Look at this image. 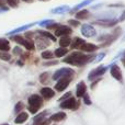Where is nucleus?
I'll list each match as a JSON object with an SVG mask.
<instances>
[{
	"label": "nucleus",
	"instance_id": "obj_40",
	"mask_svg": "<svg viewBox=\"0 0 125 125\" xmlns=\"http://www.w3.org/2000/svg\"><path fill=\"white\" fill-rule=\"evenodd\" d=\"M121 62H122V64L124 65V67H125V51H123V53H122V56H121Z\"/></svg>",
	"mask_w": 125,
	"mask_h": 125
},
{
	"label": "nucleus",
	"instance_id": "obj_19",
	"mask_svg": "<svg viewBox=\"0 0 125 125\" xmlns=\"http://www.w3.org/2000/svg\"><path fill=\"white\" fill-rule=\"evenodd\" d=\"M33 25H35V23L25 24V25L19 26V28L14 29V30H12V31H10V32H9V33H7V34H8V35H11V36H13V35H14V34H18V33H20V32H23V31H26V30H28V29L32 28Z\"/></svg>",
	"mask_w": 125,
	"mask_h": 125
},
{
	"label": "nucleus",
	"instance_id": "obj_5",
	"mask_svg": "<svg viewBox=\"0 0 125 125\" xmlns=\"http://www.w3.org/2000/svg\"><path fill=\"white\" fill-rule=\"evenodd\" d=\"M80 32H81L82 36L87 37V39H90V37H95L97 36V30L92 24H82L81 29H80Z\"/></svg>",
	"mask_w": 125,
	"mask_h": 125
},
{
	"label": "nucleus",
	"instance_id": "obj_16",
	"mask_svg": "<svg viewBox=\"0 0 125 125\" xmlns=\"http://www.w3.org/2000/svg\"><path fill=\"white\" fill-rule=\"evenodd\" d=\"M87 93V86L83 81H80L76 87V95L77 98H82Z\"/></svg>",
	"mask_w": 125,
	"mask_h": 125
},
{
	"label": "nucleus",
	"instance_id": "obj_37",
	"mask_svg": "<svg viewBox=\"0 0 125 125\" xmlns=\"http://www.w3.org/2000/svg\"><path fill=\"white\" fill-rule=\"evenodd\" d=\"M71 97V92H67L66 94H64L62 97L59 99V101H64V100H66V99H68V98H70Z\"/></svg>",
	"mask_w": 125,
	"mask_h": 125
},
{
	"label": "nucleus",
	"instance_id": "obj_30",
	"mask_svg": "<svg viewBox=\"0 0 125 125\" xmlns=\"http://www.w3.org/2000/svg\"><path fill=\"white\" fill-rule=\"evenodd\" d=\"M48 78H50V73H43L40 76V81H41L42 83H47Z\"/></svg>",
	"mask_w": 125,
	"mask_h": 125
},
{
	"label": "nucleus",
	"instance_id": "obj_10",
	"mask_svg": "<svg viewBox=\"0 0 125 125\" xmlns=\"http://www.w3.org/2000/svg\"><path fill=\"white\" fill-rule=\"evenodd\" d=\"M109 69H110V73L115 80L120 82H123V75H122V70L116 64H111L109 65Z\"/></svg>",
	"mask_w": 125,
	"mask_h": 125
},
{
	"label": "nucleus",
	"instance_id": "obj_35",
	"mask_svg": "<svg viewBox=\"0 0 125 125\" xmlns=\"http://www.w3.org/2000/svg\"><path fill=\"white\" fill-rule=\"evenodd\" d=\"M0 58H1L2 61H9V59H10V55L7 52H4L3 54H0Z\"/></svg>",
	"mask_w": 125,
	"mask_h": 125
},
{
	"label": "nucleus",
	"instance_id": "obj_12",
	"mask_svg": "<svg viewBox=\"0 0 125 125\" xmlns=\"http://www.w3.org/2000/svg\"><path fill=\"white\" fill-rule=\"evenodd\" d=\"M99 48H100L99 45H95V44H93V43H88V42H86V43L80 47V51H81L82 53H86V54H93V53H94L95 51H98Z\"/></svg>",
	"mask_w": 125,
	"mask_h": 125
},
{
	"label": "nucleus",
	"instance_id": "obj_3",
	"mask_svg": "<svg viewBox=\"0 0 125 125\" xmlns=\"http://www.w3.org/2000/svg\"><path fill=\"white\" fill-rule=\"evenodd\" d=\"M108 69H109V66H103V65H100L99 67L92 69V70L89 73L88 80L93 81V80H95V79H99L100 77H102V76L106 73V70H108Z\"/></svg>",
	"mask_w": 125,
	"mask_h": 125
},
{
	"label": "nucleus",
	"instance_id": "obj_46",
	"mask_svg": "<svg viewBox=\"0 0 125 125\" xmlns=\"http://www.w3.org/2000/svg\"><path fill=\"white\" fill-rule=\"evenodd\" d=\"M2 125H8V124H2Z\"/></svg>",
	"mask_w": 125,
	"mask_h": 125
},
{
	"label": "nucleus",
	"instance_id": "obj_42",
	"mask_svg": "<svg viewBox=\"0 0 125 125\" xmlns=\"http://www.w3.org/2000/svg\"><path fill=\"white\" fill-rule=\"evenodd\" d=\"M4 11H8V8H3V9H0V13L4 12Z\"/></svg>",
	"mask_w": 125,
	"mask_h": 125
},
{
	"label": "nucleus",
	"instance_id": "obj_31",
	"mask_svg": "<svg viewBox=\"0 0 125 125\" xmlns=\"http://www.w3.org/2000/svg\"><path fill=\"white\" fill-rule=\"evenodd\" d=\"M24 109V104H23V102H21V101H19L17 104H15V106H14V112L15 113H21V111Z\"/></svg>",
	"mask_w": 125,
	"mask_h": 125
},
{
	"label": "nucleus",
	"instance_id": "obj_41",
	"mask_svg": "<svg viewBox=\"0 0 125 125\" xmlns=\"http://www.w3.org/2000/svg\"><path fill=\"white\" fill-rule=\"evenodd\" d=\"M102 6H103V4H102V3H99V4H95V6H92V8H91V9H93V10H95V9H99V8H100V7H102Z\"/></svg>",
	"mask_w": 125,
	"mask_h": 125
},
{
	"label": "nucleus",
	"instance_id": "obj_4",
	"mask_svg": "<svg viewBox=\"0 0 125 125\" xmlns=\"http://www.w3.org/2000/svg\"><path fill=\"white\" fill-rule=\"evenodd\" d=\"M117 23H119L117 18H101V19L92 22V24H98L103 28H113V26L117 25Z\"/></svg>",
	"mask_w": 125,
	"mask_h": 125
},
{
	"label": "nucleus",
	"instance_id": "obj_13",
	"mask_svg": "<svg viewBox=\"0 0 125 125\" xmlns=\"http://www.w3.org/2000/svg\"><path fill=\"white\" fill-rule=\"evenodd\" d=\"M94 1H95V0H82L81 2H79V3L76 4L73 8H71L69 12H70V13H76L77 11L81 10V9H84L86 7H88L89 4H91L92 2H94Z\"/></svg>",
	"mask_w": 125,
	"mask_h": 125
},
{
	"label": "nucleus",
	"instance_id": "obj_44",
	"mask_svg": "<svg viewBox=\"0 0 125 125\" xmlns=\"http://www.w3.org/2000/svg\"><path fill=\"white\" fill-rule=\"evenodd\" d=\"M22 1H25V2H30L31 0H22Z\"/></svg>",
	"mask_w": 125,
	"mask_h": 125
},
{
	"label": "nucleus",
	"instance_id": "obj_23",
	"mask_svg": "<svg viewBox=\"0 0 125 125\" xmlns=\"http://www.w3.org/2000/svg\"><path fill=\"white\" fill-rule=\"evenodd\" d=\"M71 41H73V40H71L70 36H62L59 39V45H61V47L67 48L68 46H70Z\"/></svg>",
	"mask_w": 125,
	"mask_h": 125
},
{
	"label": "nucleus",
	"instance_id": "obj_27",
	"mask_svg": "<svg viewBox=\"0 0 125 125\" xmlns=\"http://www.w3.org/2000/svg\"><path fill=\"white\" fill-rule=\"evenodd\" d=\"M67 53H68V50H67V48L58 47V48H56V50L54 51V56H56V57H58V58H61V57L66 56Z\"/></svg>",
	"mask_w": 125,
	"mask_h": 125
},
{
	"label": "nucleus",
	"instance_id": "obj_11",
	"mask_svg": "<svg viewBox=\"0 0 125 125\" xmlns=\"http://www.w3.org/2000/svg\"><path fill=\"white\" fill-rule=\"evenodd\" d=\"M70 34H73V29L68 25H61L55 30L54 35L55 36H58V37H62V36H70Z\"/></svg>",
	"mask_w": 125,
	"mask_h": 125
},
{
	"label": "nucleus",
	"instance_id": "obj_29",
	"mask_svg": "<svg viewBox=\"0 0 125 125\" xmlns=\"http://www.w3.org/2000/svg\"><path fill=\"white\" fill-rule=\"evenodd\" d=\"M41 56L43 59H52L54 57V53H52L51 51H44V52H42Z\"/></svg>",
	"mask_w": 125,
	"mask_h": 125
},
{
	"label": "nucleus",
	"instance_id": "obj_45",
	"mask_svg": "<svg viewBox=\"0 0 125 125\" xmlns=\"http://www.w3.org/2000/svg\"><path fill=\"white\" fill-rule=\"evenodd\" d=\"M41 1H48V0H41Z\"/></svg>",
	"mask_w": 125,
	"mask_h": 125
},
{
	"label": "nucleus",
	"instance_id": "obj_2",
	"mask_svg": "<svg viewBox=\"0 0 125 125\" xmlns=\"http://www.w3.org/2000/svg\"><path fill=\"white\" fill-rule=\"evenodd\" d=\"M43 105V98L39 94H32L29 98V111L33 114L39 112Z\"/></svg>",
	"mask_w": 125,
	"mask_h": 125
},
{
	"label": "nucleus",
	"instance_id": "obj_28",
	"mask_svg": "<svg viewBox=\"0 0 125 125\" xmlns=\"http://www.w3.org/2000/svg\"><path fill=\"white\" fill-rule=\"evenodd\" d=\"M55 21L52 19H48V20H43V21L39 22V25L42 26V28H48L50 25H52V24H54Z\"/></svg>",
	"mask_w": 125,
	"mask_h": 125
},
{
	"label": "nucleus",
	"instance_id": "obj_33",
	"mask_svg": "<svg viewBox=\"0 0 125 125\" xmlns=\"http://www.w3.org/2000/svg\"><path fill=\"white\" fill-rule=\"evenodd\" d=\"M105 57V53H100V54H98V55H95V58H94V62H101L102 59Z\"/></svg>",
	"mask_w": 125,
	"mask_h": 125
},
{
	"label": "nucleus",
	"instance_id": "obj_26",
	"mask_svg": "<svg viewBox=\"0 0 125 125\" xmlns=\"http://www.w3.org/2000/svg\"><path fill=\"white\" fill-rule=\"evenodd\" d=\"M47 115V112L46 111H44V112H42V113H40L39 115H36V116L34 117V121H33V124L34 125H40L42 123V122L45 120V116Z\"/></svg>",
	"mask_w": 125,
	"mask_h": 125
},
{
	"label": "nucleus",
	"instance_id": "obj_25",
	"mask_svg": "<svg viewBox=\"0 0 125 125\" xmlns=\"http://www.w3.org/2000/svg\"><path fill=\"white\" fill-rule=\"evenodd\" d=\"M9 50H10V43H9V41L6 39H0V51L8 53Z\"/></svg>",
	"mask_w": 125,
	"mask_h": 125
},
{
	"label": "nucleus",
	"instance_id": "obj_6",
	"mask_svg": "<svg viewBox=\"0 0 125 125\" xmlns=\"http://www.w3.org/2000/svg\"><path fill=\"white\" fill-rule=\"evenodd\" d=\"M73 75H75V70H73V69L69 68V67H65V68H61V69H58V70L55 71V73H53L52 79L53 80H59L61 78L67 77V76H71V77H73Z\"/></svg>",
	"mask_w": 125,
	"mask_h": 125
},
{
	"label": "nucleus",
	"instance_id": "obj_8",
	"mask_svg": "<svg viewBox=\"0 0 125 125\" xmlns=\"http://www.w3.org/2000/svg\"><path fill=\"white\" fill-rule=\"evenodd\" d=\"M12 39L14 40V41L17 42L18 44H20V45L24 46V47H25L28 51H34V50H35L34 43H33L31 40H28V39H25V37H23V36H20V35L13 36Z\"/></svg>",
	"mask_w": 125,
	"mask_h": 125
},
{
	"label": "nucleus",
	"instance_id": "obj_14",
	"mask_svg": "<svg viewBox=\"0 0 125 125\" xmlns=\"http://www.w3.org/2000/svg\"><path fill=\"white\" fill-rule=\"evenodd\" d=\"M40 93H41V97L45 100H50L52 99L55 95V91L53 90L52 88H48V87H44L40 90Z\"/></svg>",
	"mask_w": 125,
	"mask_h": 125
},
{
	"label": "nucleus",
	"instance_id": "obj_15",
	"mask_svg": "<svg viewBox=\"0 0 125 125\" xmlns=\"http://www.w3.org/2000/svg\"><path fill=\"white\" fill-rule=\"evenodd\" d=\"M70 9L71 8L68 4H62V6H59V7H56V8L52 9L51 13H53V14H65V13L69 12Z\"/></svg>",
	"mask_w": 125,
	"mask_h": 125
},
{
	"label": "nucleus",
	"instance_id": "obj_34",
	"mask_svg": "<svg viewBox=\"0 0 125 125\" xmlns=\"http://www.w3.org/2000/svg\"><path fill=\"white\" fill-rule=\"evenodd\" d=\"M82 100H83V103L87 104V105H90L91 104V100H90V97H89L88 93H86V94L82 97Z\"/></svg>",
	"mask_w": 125,
	"mask_h": 125
},
{
	"label": "nucleus",
	"instance_id": "obj_36",
	"mask_svg": "<svg viewBox=\"0 0 125 125\" xmlns=\"http://www.w3.org/2000/svg\"><path fill=\"white\" fill-rule=\"evenodd\" d=\"M117 21H119V23H120V22H123V21H125V10L122 11L121 15H120V17L117 18Z\"/></svg>",
	"mask_w": 125,
	"mask_h": 125
},
{
	"label": "nucleus",
	"instance_id": "obj_1",
	"mask_svg": "<svg viewBox=\"0 0 125 125\" xmlns=\"http://www.w3.org/2000/svg\"><path fill=\"white\" fill-rule=\"evenodd\" d=\"M95 58L94 54H86V53L82 52H73L66 56L64 58V62L68 65H71V66H77V67H81L84 66L88 62H93Z\"/></svg>",
	"mask_w": 125,
	"mask_h": 125
},
{
	"label": "nucleus",
	"instance_id": "obj_39",
	"mask_svg": "<svg viewBox=\"0 0 125 125\" xmlns=\"http://www.w3.org/2000/svg\"><path fill=\"white\" fill-rule=\"evenodd\" d=\"M58 64V62L57 61H54V62H44V66H53V65H57Z\"/></svg>",
	"mask_w": 125,
	"mask_h": 125
},
{
	"label": "nucleus",
	"instance_id": "obj_22",
	"mask_svg": "<svg viewBox=\"0 0 125 125\" xmlns=\"http://www.w3.org/2000/svg\"><path fill=\"white\" fill-rule=\"evenodd\" d=\"M28 117H29L28 113H26V112H21V113H19V114H18L17 117H15L14 123L15 124H22V123H24V122L28 120Z\"/></svg>",
	"mask_w": 125,
	"mask_h": 125
},
{
	"label": "nucleus",
	"instance_id": "obj_7",
	"mask_svg": "<svg viewBox=\"0 0 125 125\" xmlns=\"http://www.w3.org/2000/svg\"><path fill=\"white\" fill-rule=\"evenodd\" d=\"M61 108L62 109H68V110H77L79 108V101L73 97H70L68 99L64 100L61 102Z\"/></svg>",
	"mask_w": 125,
	"mask_h": 125
},
{
	"label": "nucleus",
	"instance_id": "obj_18",
	"mask_svg": "<svg viewBox=\"0 0 125 125\" xmlns=\"http://www.w3.org/2000/svg\"><path fill=\"white\" fill-rule=\"evenodd\" d=\"M84 43H86V41H84L83 39H81V37H73V40L71 41L70 47L73 48V50H80V47H81Z\"/></svg>",
	"mask_w": 125,
	"mask_h": 125
},
{
	"label": "nucleus",
	"instance_id": "obj_38",
	"mask_svg": "<svg viewBox=\"0 0 125 125\" xmlns=\"http://www.w3.org/2000/svg\"><path fill=\"white\" fill-rule=\"evenodd\" d=\"M13 54H15V55H21V54H22L21 48H20V47H14V48H13Z\"/></svg>",
	"mask_w": 125,
	"mask_h": 125
},
{
	"label": "nucleus",
	"instance_id": "obj_17",
	"mask_svg": "<svg viewBox=\"0 0 125 125\" xmlns=\"http://www.w3.org/2000/svg\"><path fill=\"white\" fill-rule=\"evenodd\" d=\"M91 17V13L88 9H81V10L76 12V19L81 21V20H88Z\"/></svg>",
	"mask_w": 125,
	"mask_h": 125
},
{
	"label": "nucleus",
	"instance_id": "obj_20",
	"mask_svg": "<svg viewBox=\"0 0 125 125\" xmlns=\"http://www.w3.org/2000/svg\"><path fill=\"white\" fill-rule=\"evenodd\" d=\"M36 43H37V48H39V50H43V48L47 47V46L51 44L50 42H48L47 39H45V37L41 36V35H40V37H37Z\"/></svg>",
	"mask_w": 125,
	"mask_h": 125
},
{
	"label": "nucleus",
	"instance_id": "obj_32",
	"mask_svg": "<svg viewBox=\"0 0 125 125\" xmlns=\"http://www.w3.org/2000/svg\"><path fill=\"white\" fill-rule=\"evenodd\" d=\"M68 24L73 26V28H77V26L80 25V21L77 19H70V20H68Z\"/></svg>",
	"mask_w": 125,
	"mask_h": 125
},
{
	"label": "nucleus",
	"instance_id": "obj_21",
	"mask_svg": "<svg viewBox=\"0 0 125 125\" xmlns=\"http://www.w3.org/2000/svg\"><path fill=\"white\" fill-rule=\"evenodd\" d=\"M37 33H39L41 36H43V37H45V39H47V40H50V41H52V42H56V40H57V37L55 36L54 34H52V33H50V32H47V31H43V30H39L37 31Z\"/></svg>",
	"mask_w": 125,
	"mask_h": 125
},
{
	"label": "nucleus",
	"instance_id": "obj_9",
	"mask_svg": "<svg viewBox=\"0 0 125 125\" xmlns=\"http://www.w3.org/2000/svg\"><path fill=\"white\" fill-rule=\"evenodd\" d=\"M71 80H73V77H71V76H67V77L61 78L59 80H57L56 84H55V90L58 91V92H62V91L69 86Z\"/></svg>",
	"mask_w": 125,
	"mask_h": 125
},
{
	"label": "nucleus",
	"instance_id": "obj_43",
	"mask_svg": "<svg viewBox=\"0 0 125 125\" xmlns=\"http://www.w3.org/2000/svg\"><path fill=\"white\" fill-rule=\"evenodd\" d=\"M122 42H123V43H124V42H125V34L123 35V37H122Z\"/></svg>",
	"mask_w": 125,
	"mask_h": 125
},
{
	"label": "nucleus",
	"instance_id": "obj_24",
	"mask_svg": "<svg viewBox=\"0 0 125 125\" xmlns=\"http://www.w3.org/2000/svg\"><path fill=\"white\" fill-rule=\"evenodd\" d=\"M65 119H66V113L65 112H57L50 117L51 121H54V122H61Z\"/></svg>",
	"mask_w": 125,
	"mask_h": 125
}]
</instances>
